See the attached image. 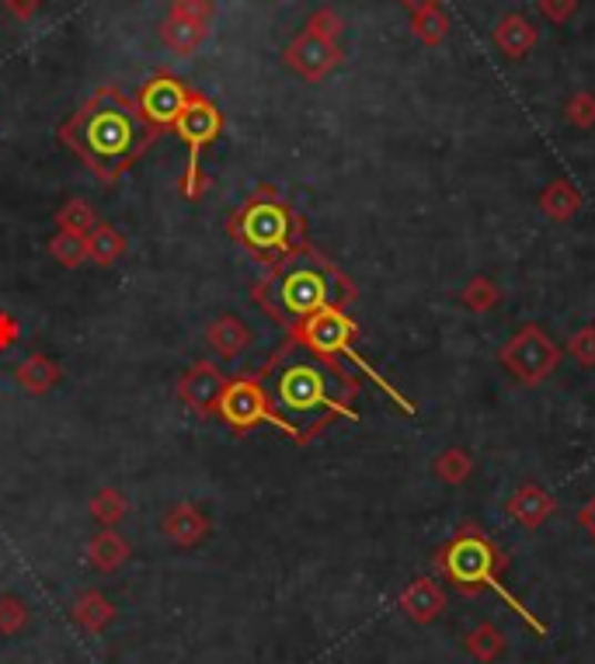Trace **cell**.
<instances>
[{"instance_id":"1","label":"cell","mask_w":595,"mask_h":664,"mask_svg":"<svg viewBox=\"0 0 595 664\" xmlns=\"http://www.w3.org/2000/svg\"><path fill=\"white\" fill-rule=\"evenodd\" d=\"M140 109L122 101L112 91H101L88 109L77 112V119L63 129L67 143L88 157V164L98 174L122 171L133 157H140L150 143V129Z\"/></svg>"},{"instance_id":"2","label":"cell","mask_w":595,"mask_h":664,"mask_svg":"<svg viewBox=\"0 0 595 664\" xmlns=\"http://www.w3.org/2000/svg\"><path fill=\"white\" fill-rule=\"evenodd\" d=\"M435 564H438V571L450 577V584H456L463 595H477V592L491 588L495 595H502V602L508 608H515V613H520L539 636H547V623L536 620L530 608L502 584V574L508 567V556L498 550L495 540L481 536L474 525H467L463 533H456L443 550H438Z\"/></svg>"},{"instance_id":"3","label":"cell","mask_w":595,"mask_h":664,"mask_svg":"<svg viewBox=\"0 0 595 664\" xmlns=\"http://www.w3.org/2000/svg\"><path fill=\"white\" fill-rule=\"evenodd\" d=\"M352 393V383H345L339 373H334L331 365H324V359H300V362H290L286 369L279 373L269 401H272V411L279 417V429L296 439L290 417H314V414H349L352 411L345 408L342 396Z\"/></svg>"},{"instance_id":"4","label":"cell","mask_w":595,"mask_h":664,"mask_svg":"<svg viewBox=\"0 0 595 664\" xmlns=\"http://www.w3.org/2000/svg\"><path fill=\"white\" fill-rule=\"evenodd\" d=\"M342 292L352 296V289L342 282V275L317 269V264H310V261H300L275 282L279 306L272 313H286L293 321H306V316H314L327 306L342 310Z\"/></svg>"},{"instance_id":"5","label":"cell","mask_w":595,"mask_h":664,"mask_svg":"<svg viewBox=\"0 0 595 664\" xmlns=\"http://www.w3.org/2000/svg\"><path fill=\"white\" fill-rule=\"evenodd\" d=\"M234 233L258 254H279V251L296 254L293 248H300L303 223L279 199L258 195L244 205V212L234 223Z\"/></svg>"},{"instance_id":"6","label":"cell","mask_w":595,"mask_h":664,"mask_svg":"<svg viewBox=\"0 0 595 664\" xmlns=\"http://www.w3.org/2000/svg\"><path fill=\"white\" fill-rule=\"evenodd\" d=\"M498 362L505 365V373L512 380H520L523 386H539L543 380H551L557 373L561 349L543 328L526 324L498 349Z\"/></svg>"},{"instance_id":"7","label":"cell","mask_w":595,"mask_h":664,"mask_svg":"<svg viewBox=\"0 0 595 664\" xmlns=\"http://www.w3.org/2000/svg\"><path fill=\"white\" fill-rule=\"evenodd\" d=\"M296 338L306 344L310 352L321 355V359H334V355H349L355 365L366 369V362H362L355 352H352V341H355V321L339 310V306H327L314 316H306V321L296 324Z\"/></svg>"},{"instance_id":"8","label":"cell","mask_w":595,"mask_h":664,"mask_svg":"<svg viewBox=\"0 0 595 664\" xmlns=\"http://www.w3.org/2000/svg\"><path fill=\"white\" fill-rule=\"evenodd\" d=\"M216 414L230 424L234 432H251L254 424H279L275 411H272V401H269V390L262 386L258 376H238L230 380L223 396H220V408Z\"/></svg>"},{"instance_id":"9","label":"cell","mask_w":595,"mask_h":664,"mask_svg":"<svg viewBox=\"0 0 595 664\" xmlns=\"http://www.w3.org/2000/svg\"><path fill=\"white\" fill-rule=\"evenodd\" d=\"M174 129H178V137L185 140V143H189V150H192V157H189V181H185V195H189V199H195V195H199V184H195V178H199V153H202L205 147H210L216 137H220L223 119H220V112L213 109L210 101L192 98V101L185 104V112L178 115Z\"/></svg>"},{"instance_id":"10","label":"cell","mask_w":595,"mask_h":664,"mask_svg":"<svg viewBox=\"0 0 595 664\" xmlns=\"http://www.w3.org/2000/svg\"><path fill=\"white\" fill-rule=\"evenodd\" d=\"M286 63L306 77V81H324V77L342 63V49L339 39H327L314 29H306L293 39V46L286 49Z\"/></svg>"},{"instance_id":"11","label":"cell","mask_w":595,"mask_h":664,"mask_svg":"<svg viewBox=\"0 0 595 664\" xmlns=\"http://www.w3.org/2000/svg\"><path fill=\"white\" fill-rule=\"evenodd\" d=\"M189 101L192 94L181 81H174V77H153L150 84H143L137 109L150 125H174Z\"/></svg>"},{"instance_id":"12","label":"cell","mask_w":595,"mask_h":664,"mask_svg":"<svg viewBox=\"0 0 595 664\" xmlns=\"http://www.w3.org/2000/svg\"><path fill=\"white\" fill-rule=\"evenodd\" d=\"M223 390H226V380H223V373L213 362H195L178 383V396L195 414H213L220 408Z\"/></svg>"},{"instance_id":"13","label":"cell","mask_w":595,"mask_h":664,"mask_svg":"<svg viewBox=\"0 0 595 664\" xmlns=\"http://www.w3.org/2000/svg\"><path fill=\"white\" fill-rule=\"evenodd\" d=\"M446 588L438 584L435 577H418V581H411L407 588L401 592V613L411 620V623H418V626H428L435 623L438 616L446 613Z\"/></svg>"},{"instance_id":"14","label":"cell","mask_w":595,"mask_h":664,"mask_svg":"<svg viewBox=\"0 0 595 664\" xmlns=\"http://www.w3.org/2000/svg\"><path fill=\"white\" fill-rule=\"evenodd\" d=\"M161 533L178 543V546H199L205 543V536H210V519H205L202 509H195V504H174V509L161 519Z\"/></svg>"},{"instance_id":"15","label":"cell","mask_w":595,"mask_h":664,"mask_svg":"<svg viewBox=\"0 0 595 664\" xmlns=\"http://www.w3.org/2000/svg\"><path fill=\"white\" fill-rule=\"evenodd\" d=\"M491 39H495V46L505 52L508 60H526L530 57V49L536 46L539 32H536V24L520 14V11H512V14H502L498 24H495V32H491Z\"/></svg>"},{"instance_id":"16","label":"cell","mask_w":595,"mask_h":664,"mask_svg":"<svg viewBox=\"0 0 595 664\" xmlns=\"http://www.w3.org/2000/svg\"><path fill=\"white\" fill-rule=\"evenodd\" d=\"M505 509H508V515L520 522V525L539 529L543 522H547L557 512V501L547 491H543V487H536V484H523L520 491L508 497Z\"/></svg>"},{"instance_id":"17","label":"cell","mask_w":595,"mask_h":664,"mask_svg":"<svg viewBox=\"0 0 595 664\" xmlns=\"http://www.w3.org/2000/svg\"><path fill=\"white\" fill-rule=\"evenodd\" d=\"M205 341H210V349L220 355V359H241L248 352V344H251V328L241 321V316L234 313H223L216 316V321L205 328Z\"/></svg>"},{"instance_id":"18","label":"cell","mask_w":595,"mask_h":664,"mask_svg":"<svg viewBox=\"0 0 595 664\" xmlns=\"http://www.w3.org/2000/svg\"><path fill=\"white\" fill-rule=\"evenodd\" d=\"M129 561V543L119 529H101L88 543V564L101 574H115Z\"/></svg>"},{"instance_id":"19","label":"cell","mask_w":595,"mask_h":664,"mask_svg":"<svg viewBox=\"0 0 595 664\" xmlns=\"http://www.w3.org/2000/svg\"><path fill=\"white\" fill-rule=\"evenodd\" d=\"M63 376V369L57 359H49V355H29L24 362H18L14 369V383L24 390V393H32V396H42L49 393Z\"/></svg>"},{"instance_id":"20","label":"cell","mask_w":595,"mask_h":664,"mask_svg":"<svg viewBox=\"0 0 595 664\" xmlns=\"http://www.w3.org/2000/svg\"><path fill=\"white\" fill-rule=\"evenodd\" d=\"M536 202H539L543 217H551L554 223H567L582 209V192L567 178H557V181H551L547 189L539 192Z\"/></svg>"},{"instance_id":"21","label":"cell","mask_w":595,"mask_h":664,"mask_svg":"<svg viewBox=\"0 0 595 664\" xmlns=\"http://www.w3.org/2000/svg\"><path fill=\"white\" fill-rule=\"evenodd\" d=\"M73 623L84 633H101L109 623H115V605L101 592H84L73 602Z\"/></svg>"},{"instance_id":"22","label":"cell","mask_w":595,"mask_h":664,"mask_svg":"<svg viewBox=\"0 0 595 664\" xmlns=\"http://www.w3.org/2000/svg\"><path fill=\"white\" fill-rule=\"evenodd\" d=\"M463 647L481 664H491L505 654V633L495 623H477L467 636H463Z\"/></svg>"},{"instance_id":"23","label":"cell","mask_w":595,"mask_h":664,"mask_svg":"<svg viewBox=\"0 0 595 664\" xmlns=\"http://www.w3.org/2000/svg\"><path fill=\"white\" fill-rule=\"evenodd\" d=\"M432 473L438 476L443 484H467L471 481V473H474V456L467 453V449H460V445H450L443 449L435 460H432Z\"/></svg>"},{"instance_id":"24","label":"cell","mask_w":595,"mask_h":664,"mask_svg":"<svg viewBox=\"0 0 595 664\" xmlns=\"http://www.w3.org/2000/svg\"><path fill=\"white\" fill-rule=\"evenodd\" d=\"M125 254V237L112 223H94L88 233V258L98 264H115Z\"/></svg>"},{"instance_id":"25","label":"cell","mask_w":595,"mask_h":664,"mask_svg":"<svg viewBox=\"0 0 595 664\" xmlns=\"http://www.w3.org/2000/svg\"><path fill=\"white\" fill-rule=\"evenodd\" d=\"M125 512H129V501H125V494L115 491V487H101V491L91 497V519H94L101 529H115V525L125 519Z\"/></svg>"},{"instance_id":"26","label":"cell","mask_w":595,"mask_h":664,"mask_svg":"<svg viewBox=\"0 0 595 664\" xmlns=\"http://www.w3.org/2000/svg\"><path fill=\"white\" fill-rule=\"evenodd\" d=\"M450 29H453V24H450V14L443 8L411 14V32H415V39L425 42V46H443Z\"/></svg>"},{"instance_id":"27","label":"cell","mask_w":595,"mask_h":664,"mask_svg":"<svg viewBox=\"0 0 595 664\" xmlns=\"http://www.w3.org/2000/svg\"><path fill=\"white\" fill-rule=\"evenodd\" d=\"M49 254H53L63 269H77L88 261V237L73 230H57V237L49 241Z\"/></svg>"},{"instance_id":"28","label":"cell","mask_w":595,"mask_h":664,"mask_svg":"<svg viewBox=\"0 0 595 664\" xmlns=\"http://www.w3.org/2000/svg\"><path fill=\"white\" fill-rule=\"evenodd\" d=\"M498 300H502V292H498V285L491 282L487 275H474L467 285H463V292H460V303L467 306L471 313H487V310H495Z\"/></svg>"},{"instance_id":"29","label":"cell","mask_w":595,"mask_h":664,"mask_svg":"<svg viewBox=\"0 0 595 664\" xmlns=\"http://www.w3.org/2000/svg\"><path fill=\"white\" fill-rule=\"evenodd\" d=\"M164 39L171 49L178 52H192L199 42H202V21L199 18H189V14H178L164 24Z\"/></svg>"},{"instance_id":"30","label":"cell","mask_w":595,"mask_h":664,"mask_svg":"<svg viewBox=\"0 0 595 664\" xmlns=\"http://www.w3.org/2000/svg\"><path fill=\"white\" fill-rule=\"evenodd\" d=\"M32 623V608L18 595H0V636H18Z\"/></svg>"},{"instance_id":"31","label":"cell","mask_w":595,"mask_h":664,"mask_svg":"<svg viewBox=\"0 0 595 664\" xmlns=\"http://www.w3.org/2000/svg\"><path fill=\"white\" fill-rule=\"evenodd\" d=\"M57 223H60V230H73V233H91L94 230V223H98V217H94V209L84 202V199H70V202H63V209L57 212Z\"/></svg>"},{"instance_id":"32","label":"cell","mask_w":595,"mask_h":664,"mask_svg":"<svg viewBox=\"0 0 595 664\" xmlns=\"http://www.w3.org/2000/svg\"><path fill=\"white\" fill-rule=\"evenodd\" d=\"M564 119L572 122L575 129H592V125H595V94L578 91V94L567 98V104H564Z\"/></svg>"},{"instance_id":"33","label":"cell","mask_w":595,"mask_h":664,"mask_svg":"<svg viewBox=\"0 0 595 664\" xmlns=\"http://www.w3.org/2000/svg\"><path fill=\"white\" fill-rule=\"evenodd\" d=\"M567 352H572V359L582 365V369H595V324H585L572 334V341H567Z\"/></svg>"},{"instance_id":"34","label":"cell","mask_w":595,"mask_h":664,"mask_svg":"<svg viewBox=\"0 0 595 664\" xmlns=\"http://www.w3.org/2000/svg\"><path fill=\"white\" fill-rule=\"evenodd\" d=\"M536 8L547 21L564 24V21H572V14L578 11V0H536Z\"/></svg>"},{"instance_id":"35","label":"cell","mask_w":595,"mask_h":664,"mask_svg":"<svg viewBox=\"0 0 595 664\" xmlns=\"http://www.w3.org/2000/svg\"><path fill=\"white\" fill-rule=\"evenodd\" d=\"M306 29H314V32H321L327 39H339L342 36V18L334 14V11H317L314 18H310Z\"/></svg>"},{"instance_id":"36","label":"cell","mask_w":595,"mask_h":664,"mask_svg":"<svg viewBox=\"0 0 595 664\" xmlns=\"http://www.w3.org/2000/svg\"><path fill=\"white\" fill-rule=\"evenodd\" d=\"M14 341H18V321L11 313L0 310V352H8Z\"/></svg>"},{"instance_id":"37","label":"cell","mask_w":595,"mask_h":664,"mask_svg":"<svg viewBox=\"0 0 595 664\" xmlns=\"http://www.w3.org/2000/svg\"><path fill=\"white\" fill-rule=\"evenodd\" d=\"M578 522H582V529H585V533H588V540L595 543V494L585 501V509L578 512Z\"/></svg>"},{"instance_id":"38","label":"cell","mask_w":595,"mask_h":664,"mask_svg":"<svg viewBox=\"0 0 595 664\" xmlns=\"http://www.w3.org/2000/svg\"><path fill=\"white\" fill-rule=\"evenodd\" d=\"M401 4L411 11V14H418V11H432V8H438L443 0H401Z\"/></svg>"}]
</instances>
